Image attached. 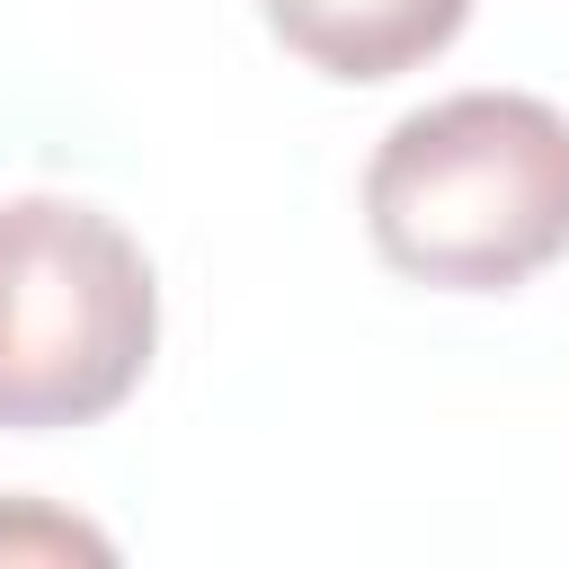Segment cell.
Masks as SVG:
<instances>
[{"label":"cell","mask_w":569,"mask_h":569,"mask_svg":"<svg viewBox=\"0 0 569 569\" xmlns=\"http://www.w3.org/2000/svg\"><path fill=\"white\" fill-rule=\"evenodd\" d=\"M471 0H267V27L329 80H400L462 36Z\"/></svg>","instance_id":"obj_3"},{"label":"cell","mask_w":569,"mask_h":569,"mask_svg":"<svg viewBox=\"0 0 569 569\" xmlns=\"http://www.w3.org/2000/svg\"><path fill=\"white\" fill-rule=\"evenodd\" d=\"M382 267L445 293H507L569 249V116L525 89H453L400 116L365 169Z\"/></svg>","instance_id":"obj_1"},{"label":"cell","mask_w":569,"mask_h":569,"mask_svg":"<svg viewBox=\"0 0 569 569\" xmlns=\"http://www.w3.org/2000/svg\"><path fill=\"white\" fill-rule=\"evenodd\" d=\"M0 560H116V542L36 498H0Z\"/></svg>","instance_id":"obj_4"},{"label":"cell","mask_w":569,"mask_h":569,"mask_svg":"<svg viewBox=\"0 0 569 569\" xmlns=\"http://www.w3.org/2000/svg\"><path fill=\"white\" fill-rule=\"evenodd\" d=\"M160 347L142 240L71 196L0 204V427H89L133 400Z\"/></svg>","instance_id":"obj_2"}]
</instances>
